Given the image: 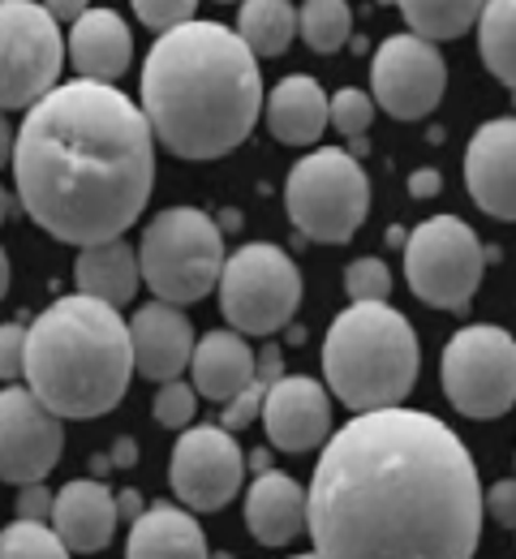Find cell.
I'll list each match as a JSON object with an SVG mask.
<instances>
[{
  "label": "cell",
  "instance_id": "cell-1",
  "mask_svg": "<svg viewBox=\"0 0 516 559\" xmlns=\"http://www.w3.org/2000/svg\"><path fill=\"white\" fill-rule=\"evenodd\" d=\"M482 516L469 448L418 409L358 414L332 430L305 490L319 559H473Z\"/></svg>",
  "mask_w": 516,
  "mask_h": 559
},
{
  "label": "cell",
  "instance_id": "cell-2",
  "mask_svg": "<svg viewBox=\"0 0 516 559\" xmlns=\"http://www.w3.org/2000/svg\"><path fill=\"white\" fill-rule=\"evenodd\" d=\"M9 164L26 215L86 250L117 241L147 211L155 139L125 91L77 78L26 112Z\"/></svg>",
  "mask_w": 516,
  "mask_h": 559
},
{
  "label": "cell",
  "instance_id": "cell-3",
  "mask_svg": "<svg viewBox=\"0 0 516 559\" xmlns=\"http://www.w3.org/2000/svg\"><path fill=\"white\" fill-rule=\"evenodd\" d=\"M263 108L259 61L237 31L185 22L159 35L143 66V117L151 139L181 159H220L250 139Z\"/></svg>",
  "mask_w": 516,
  "mask_h": 559
},
{
  "label": "cell",
  "instance_id": "cell-4",
  "mask_svg": "<svg viewBox=\"0 0 516 559\" xmlns=\"http://www.w3.org/2000/svg\"><path fill=\"white\" fill-rule=\"evenodd\" d=\"M26 388L57 414V418H104L121 405L134 379L130 328L121 310L61 297L26 328Z\"/></svg>",
  "mask_w": 516,
  "mask_h": 559
},
{
  "label": "cell",
  "instance_id": "cell-5",
  "mask_svg": "<svg viewBox=\"0 0 516 559\" xmlns=\"http://www.w3.org/2000/svg\"><path fill=\"white\" fill-rule=\"evenodd\" d=\"M323 374L353 414L400 409L418 383V336L392 306H349L323 341Z\"/></svg>",
  "mask_w": 516,
  "mask_h": 559
},
{
  "label": "cell",
  "instance_id": "cell-6",
  "mask_svg": "<svg viewBox=\"0 0 516 559\" xmlns=\"http://www.w3.org/2000/svg\"><path fill=\"white\" fill-rule=\"evenodd\" d=\"M139 272L164 306L203 301L224 272V233L220 224L199 207L159 211L143 233Z\"/></svg>",
  "mask_w": 516,
  "mask_h": 559
},
{
  "label": "cell",
  "instance_id": "cell-7",
  "mask_svg": "<svg viewBox=\"0 0 516 559\" xmlns=\"http://www.w3.org/2000/svg\"><path fill=\"white\" fill-rule=\"evenodd\" d=\"M285 207H289L297 233H305L310 241L345 246L358 237L370 211L367 168L340 146H319L289 168Z\"/></svg>",
  "mask_w": 516,
  "mask_h": 559
},
{
  "label": "cell",
  "instance_id": "cell-8",
  "mask_svg": "<svg viewBox=\"0 0 516 559\" xmlns=\"http://www.w3.org/2000/svg\"><path fill=\"white\" fill-rule=\"evenodd\" d=\"M220 310L237 336H272L289 328L301 306V272L272 241H250L224 259Z\"/></svg>",
  "mask_w": 516,
  "mask_h": 559
},
{
  "label": "cell",
  "instance_id": "cell-9",
  "mask_svg": "<svg viewBox=\"0 0 516 559\" xmlns=\"http://www.w3.org/2000/svg\"><path fill=\"white\" fill-rule=\"evenodd\" d=\"M487 250L460 215H431L405 241V280L435 310H465L482 284Z\"/></svg>",
  "mask_w": 516,
  "mask_h": 559
},
{
  "label": "cell",
  "instance_id": "cell-10",
  "mask_svg": "<svg viewBox=\"0 0 516 559\" xmlns=\"http://www.w3.org/2000/svg\"><path fill=\"white\" fill-rule=\"evenodd\" d=\"M65 39L35 0H0V112L35 108L61 86Z\"/></svg>",
  "mask_w": 516,
  "mask_h": 559
},
{
  "label": "cell",
  "instance_id": "cell-11",
  "mask_svg": "<svg viewBox=\"0 0 516 559\" xmlns=\"http://www.w3.org/2000/svg\"><path fill=\"white\" fill-rule=\"evenodd\" d=\"M443 396L456 414L504 418L516 405V341L504 328H460L443 349Z\"/></svg>",
  "mask_w": 516,
  "mask_h": 559
},
{
  "label": "cell",
  "instance_id": "cell-12",
  "mask_svg": "<svg viewBox=\"0 0 516 559\" xmlns=\"http://www.w3.org/2000/svg\"><path fill=\"white\" fill-rule=\"evenodd\" d=\"M65 452L61 418L31 388H0V483L35 487L44 483Z\"/></svg>",
  "mask_w": 516,
  "mask_h": 559
},
{
  "label": "cell",
  "instance_id": "cell-13",
  "mask_svg": "<svg viewBox=\"0 0 516 559\" xmlns=\"http://www.w3.org/2000/svg\"><path fill=\"white\" fill-rule=\"evenodd\" d=\"M370 86L383 112H392L396 121H422L427 112L440 108L447 66L435 44L418 35H387L374 52Z\"/></svg>",
  "mask_w": 516,
  "mask_h": 559
},
{
  "label": "cell",
  "instance_id": "cell-14",
  "mask_svg": "<svg viewBox=\"0 0 516 559\" xmlns=\"http://www.w3.org/2000/svg\"><path fill=\"white\" fill-rule=\"evenodd\" d=\"M245 478V452L224 426H194L181 430L168 465L172 495L194 508V512H216L224 508Z\"/></svg>",
  "mask_w": 516,
  "mask_h": 559
},
{
  "label": "cell",
  "instance_id": "cell-15",
  "mask_svg": "<svg viewBox=\"0 0 516 559\" xmlns=\"http://www.w3.org/2000/svg\"><path fill=\"white\" fill-rule=\"evenodd\" d=\"M263 421L280 452H314L332 435L327 388L305 374H280L263 396Z\"/></svg>",
  "mask_w": 516,
  "mask_h": 559
},
{
  "label": "cell",
  "instance_id": "cell-16",
  "mask_svg": "<svg viewBox=\"0 0 516 559\" xmlns=\"http://www.w3.org/2000/svg\"><path fill=\"white\" fill-rule=\"evenodd\" d=\"M465 186L487 215L516 219V117H495L469 139Z\"/></svg>",
  "mask_w": 516,
  "mask_h": 559
},
{
  "label": "cell",
  "instance_id": "cell-17",
  "mask_svg": "<svg viewBox=\"0 0 516 559\" xmlns=\"http://www.w3.org/2000/svg\"><path fill=\"white\" fill-rule=\"evenodd\" d=\"M130 353H134V370L151 383H172L181 379V370L194 357V332L190 319L177 306L151 301L134 314L130 323Z\"/></svg>",
  "mask_w": 516,
  "mask_h": 559
},
{
  "label": "cell",
  "instance_id": "cell-18",
  "mask_svg": "<svg viewBox=\"0 0 516 559\" xmlns=\"http://www.w3.org/2000/svg\"><path fill=\"white\" fill-rule=\"evenodd\" d=\"M117 516H121L117 512V495L99 478H74L52 499V521L48 525L65 543V551L95 556V551H104L112 543Z\"/></svg>",
  "mask_w": 516,
  "mask_h": 559
},
{
  "label": "cell",
  "instance_id": "cell-19",
  "mask_svg": "<svg viewBox=\"0 0 516 559\" xmlns=\"http://www.w3.org/2000/svg\"><path fill=\"white\" fill-rule=\"evenodd\" d=\"M70 61L86 82L112 86L134 61V35L125 17L112 9H86L70 31Z\"/></svg>",
  "mask_w": 516,
  "mask_h": 559
},
{
  "label": "cell",
  "instance_id": "cell-20",
  "mask_svg": "<svg viewBox=\"0 0 516 559\" xmlns=\"http://www.w3.org/2000/svg\"><path fill=\"white\" fill-rule=\"evenodd\" d=\"M245 525L263 547H285L305 530V490L289 474L267 469L245 490Z\"/></svg>",
  "mask_w": 516,
  "mask_h": 559
},
{
  "label": "cell",
  "instance_id": "cell-21",
  "mask_svg": "<svg viewBox=\"0 0 516 559\" xmlns=\"http://www.w3.org/2000/svg\"><path fill=\"white\" fill-rule=\"evenodd\" d=\"M327 91L310 73H289L267 95V130L285 146H310L327 130Z\"/></svg>",
  "mask_w": 516,
  "mask_h": 559
},
{
  "label": "cell",
  "instance_id": "cell-22",
  "mask_svg": "<svg viewBox=\"0 0 516 559\" xmlns=\"http://www.w3.org/2000/svg\"><path fill=\"white\" fill-rule=\"evenodd\" d=\"M125 559H212V551H207L203 525L185 508L155 503L134 521Z\"/></svg>",
  "mask_w": 516,
  "mask_h": 559
},
{
  "label": "cell",
  "instance_id": "cell-23",
  "mask_svg": "<svg viewBox=\"0 0 516 559\" xmlns=\"http://www.w3.org/2000/svg\"><path fill=\"white\" fill-rule=\"evenodd\" d=\"M254 353L245 345V336L237 332H207L194 357H190V370H194V392L207 396V401H220L228 405L237 392H245L254 383Z\"/></svg>",
  "mask_w": 516,
  "mask_h": 559
},
{
  "label": "cell",
  "instance_id": "cell-24",
  "mask_svg": "<svg viewBox=\"0 0 516 559\" xmlns=\"http://www.w3.org/2000/svg\"><path fill=\"white\" fill-rule=\"evenodd\" d=\"M77 293L91 297V301H104L112 310L130 306L139 297V250H130V241H104V246H86L74 263Z\"/></svg>",
  "mask_w": 516,
  "mask_h": 559
},
{
  "label": "cell",
  "instance_id": "cell-25",
  "mask_svg": "<svg viewBox=\"0 0 516 559\" xmlns=\"http://www.w3.org/2000/svg\"><path fill=\"white\" fill-rule=\"evenodd\" d=\"M297 35V9L285 0H245L237 13V39L245 52L259 57H285Z\"/></svg>",
  "mask_w": 516,
  "mask_h": 559
},
{
  "label": "cell",
  "instance_id": "cell-26",
  "mask_svg": "<svg viewBox=\"0 0 516 559\" xmlns=\"http://www.w3.org/2000/svg\"><path fill=\"white\" fill-rule=\"evenodd\" d=\"M478 44L482 61L504 86L516 91V0H491L478 17Z\"/></svg>",
  "mask_w": 516,
  "mask_h": 559
},
{
  "label": "cell",
  "instance_id": "cell-27",
  "mask_svg": "<svg viewBox=\"0 0 516 559\" xmlns=\"http://www.w3.org/2000/svg\"><path fill=\"white\" fill-rule=\"evenodd\" d=\"M400 13H405V22L413 26L418 39L440 44V39H456L469 26H478L482 4L478 0H452V4H443V0H405Z\"/></svg>",
  "mask_w": 516,
  "mask_h": 559
},
{
  "label": "cell",
  "instance_id": "cell-28",
  "mask_svg": "<svg viewBox=\"0 0 516 559\" xmlns=\"http://www.w3.org/2000/svg\"><path fill=\"white\" fill-rule=\"evenodd\" d=\"M297 31H301V39L310 44V52L332 57V52H340V48L349 44V35H353V9H349L345 0H310V4H301V13H297Z\"/></svg>",
  "mask_w": 516,
  "mask_h": 559
},
{
  "label": "cell",
  "instance_id": "cell-29",
  "mask_svg": "<svg viewBox=\"0 0 516 559\" xmlns=\"http://www.w3.org/2000/svg\"><path fill=\"white\" fill-rule=\"evenodd\" d=\"M0 559H70V551L52 534V525L13 521L0 530Z\"/></svg>",
  "mask_w": 516,
  "mask_h": 559
},
{
  "label": "cell",
  "instance_id": "cell-30",
  "mask_svg": "<svg viewBox=\"0 0 516 559\" xmlns=\"http://www.w3.org/2000/svg\"><path fill=\"white\" fill-rule=\"evenodd\" d=\"M345 293L353 297V306H387L392 293V272L383 259H358L345 272Z\"/></svg>",
  "mask_w": 516,
  "mask_h": 559
},
{
  "label": "cell",
  "instance_id": "cell-31",
  "mask_svg": "<svg viewBox=\"0 0 516 559\" xmlns=\"http://www.w3.org/2000/svg\"><path fill=\"white\" fill-rule=\"evenodd\" d=\"M327 121L345 134L349 142H362L370 130V121H374V99H370L367 91H340L332 104H327Z\"/></svg>",
  "mask_w": 516,
  "mask_h": 559
},
{
  "label": "cell",
  "instance_id": "cell-32",
  "mask_svg": "<svg viewBox=\"0 0 516 559\" xmlns=\"http://www.w3.org/2000/svg\"><path fill=\"white\" fill-rule=\"evenodd\" d=\"M194 405H199L194 383L172 379V383H159V392H155V401H151V414H155L159 426L181 430V426H190V421H194Z\"/></svg>",
  "mask_w": 516,
  "mask_h": 559
},
{
  "label": "cell",
  "instance_id": "cell-33",
  "mask_svg": "<svg viewBox=\"0 0 516 559\" xmlns=\"http://www.w3.org/2000/svg\"><path fill=\"white\" fill-rule=\"evenodd\" d=\"M194 4L190 0H177V4H159V0H139L134 4V17L147 26V31H159V35H172L181 31L185 22H194Z\"/></svg>",
  "mask_w": 516,
  "mask_h": 559
},
{
  "label": "cell",
  "instance_id": "cell-34",
  "mask_svg": "<svg viewBox=\"0 0 516 559\" xmlns=\"http://www.w3.org/2000/svg\"><path fill=\"white\" fill-rule=\"evenodd\" d=\"M26 370V328L22 323H0V379L13 383Z\"/></svg>",
  "mask_w": 516,
  "mask_h": 559
},
{
  "label": "cell",
  "instance_id": "cell-35",
  "mask_svg": "<svg viewBox=\"0 0 516 559\" xmlns=\"http://www.w3.org/2000/svg\"><path fill=\"white\" fill-rule=\"evenodd\" d=\"M263 396H267V388L254 379L245 392H237L228 405H224V430L232 435V430H241V426H250V421L263 414Z\"/></svg>",
  "mask_w": 516,
  "mask_h": 559
},
{
  "label": "cell",
  "instance_id": "cell-36",
  "mask_svg": "<svg viewBox=\"0 0 516 559\" xmlns=\"http://www.w3.org/2000/svg\"><path fill=\"white\" fill-rule=\"evenodd\" d=\"M482 508L500 521V525H508V530H516V478H508V483H495L491 490H482Z\"/></svg>",
  "mask_w": 516,
  "mask_h": 559
},
{
  "label": "cell",
  "instance_id": "cell-37",
  "mask_svg": "<svg viewBox=\"0 0 516 559\" xmlns=\"http://www.w3.org/2000/svg\"><path fill=\"white\" fill-rule=\"evenodd\" d=\"M52 490H44L39 483L35 487H22L17 495V521H35V525H48L52 521Z\"/></svg>",
  "mask_w": 516,
  "mask_h": 559
},
{
  "label": "cell",
  "instance_id": "cell-38",
  "mask_svg": "<svg viewBox=\"0 0 516 559\" xmlns=\"http://www.w3.org/2000/svg\"><path fill=\"white\" fill-rule=\"evenodd\" d=\"M443 190V177L435 168H418L413 177H409V194L413 199H431V194H440Z\"/></svg>",
  "mask_w": 516,
  "mask_h": 559
},
{
  "label": "cell",
  "instance_id": "cell-39",
  "mask_svg": "<svg viewBox=\"0 0 516 559\" xmlns=\"http://www.w3.org/2000/svg\"><path fill=\"white\" fill-rule=\"evenodd\" d=\"M13 159V126L4 121V112H0V168Z\"/></svg>",
  "mask_w": 516,
  "mask_h": 559
},
{
  "label": "cell",
  "instance_id": "cell-40",
  "mask_svg": "<svg viewBox=\"0 0 516 559\" xmlns=\"http://www.w3.org/2000/svg\"><path fill=\"white\" fill-rule=\"evenodd\" d=\"M48 13H52V22H61V17H82V13H86V9H82V4H65V0H61V4H48Z\"/></svg>",
  "mask_w": 516,
  "mask_h": 559
},
{
  "label": "cell",
  "instance_id": "cell-41",
  "mask_svg": "<svg viewBox=\"0 0 516 559\" xmlns=\"http://www.w3.org/2000/svg\"><path fill=\"white\" fill-rule=\"evenodd\" d=\"M4 293H9V254L0 250V301H4Z\"/></svg>",
  "mask_w": 516,
  "mask_h": 559
},
{
  "label": "cell",
  "instance_id": "cell-42",
  "mask_svg": "<svg viewBox=\"0 0 516 559\" xmlns=\"http://www.w3.org/2000/svg\"><path fill=\"white\" fill-rule=\"evenodd\" d=\"M250 465H254L259 474H267V469H272V456H267V452H254V456H250Z\"/></svg>",
  "mask_w": 516,
  "mask_h": 559
},
{
  "label": "cell",
  "instance_id": "cell-43",
  "mask_svg": "<svg viewBox=\"0 0 516 559\" xmlns=\"http://www.w3.org/2000/svg\"><path fill=\"white\" fill-rule=\"evenodd\" d=\"M9 211H13V199H9V190H4V186H0V224H4V219H9Z\"/></svg>",
  "mask_w": 516,
  "mask_h": 559
},
{
  "label": "cell",
  "instance_id": "cell-44",
  "mask_svg": "<svg viewBox=\"0 0 516 559\" xmlns=\"http://www.w3.org/2000/svg\"><path fill=\"white\" fill-rule=\"evenodd\" d=\"M297 559H319V556H297Z\"/></svg>",
  "mask_w": 516,
  "mask_h": 559
},
{
  "label": "cell",
  "instance_id": "cell-45",
  "mask_svg": "<svg viewBox=\"0 0 516 559\" xmlns=\"http://www.w3.org/2000/svg\"><path fill=\"white\" fill-rule=\"evenodd\" d=\"M212 559H232V556H212Z\"/></svg>",
  "mask_w": 516,
  "mask_h": 559
}]
</instances>
